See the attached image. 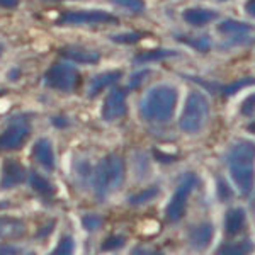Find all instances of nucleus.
<instances>
[{
	"mask_svg": "<svg viewBox=\"0 0 255 255\" xmlns=\"http://www.w3.org/2000/svg\"><path fill=\"white\" fill-rule=\"evenodd\" d=\"M247 131H249V133H252V134H255V121L250 123V125L247 126Z\"/></svg>",
	"mask_w": 255,
	"mask_h": 255,
	"instance_id": "58836bf2",
	"label": "nucleus"
},
{
	"mask_svg": "<svg viewBox=\"0 0 255 255\" xmlns=\"http://www.w3.org/2000/svg\"><path fill=\"white\" fill-rule=\"evenodd\" d=\"M27 179V172L22 163L14 158H7L2 165V177H0V187L12 189L24 184Z\"/></svg>",
	"mask_w": 255,
	"mask_h": 255,
	"instance_id": "9b49d317",
	"label": "nucleus"
},
{
	"mask_svg": "<svg viewBox=\"0 0 255 255\" xmlns=\"http://www.w3.org/2000/svg\"><path fill=\"white\" fill-rule=\"evenodd\" d=\"M254 31V27L247 22H240L235 19H226L223 22L218 24V32L228 38L226 44L228 46H237V44L247 41V36Z\"/></svg>",
	"mask_w": 255,
	"mask_h": 255,
	"instance_id": "9d476101",
	"label": "nucleus"
},
{
	"mask_svg": "<svg viewBox=\"0 0 255 255\" xmlns=\"http://www.w3.org/2000/svg\"><path fill=\"white\" fill-rule=\"evenodd\" d=\"M49 2H61V0H49Z\"/></svg>",
	"mask_w": 255,
	"mask_h": 255,
	"instance_id": "79ce46f5",
	"label": "nucleus"
},
{
	"mask_svg": "<svg viewBox=\"0 0 255 255\" xmlns=\"http://www.w3.org/2000/svg\"><path fill=\"white\" fill-rule=\"evenodd\" d=\"M0 254L14 255V254H20V250L17 249V247H0Z\"/></svg>",
	"mask_w": 255,
	"mask_h": 255,
	"instance_id": "4c0bfd02",
	"label": "nucleus"
},
{
	"mask_svg": "<svg viewBox=\"0 0 255 255\" xmlns=\"http://www.w3.org/2000/svg\"><path fill=\"white\" fill-rule=\"evenodd\" d=\"M123 73L119 72V70H111V72H104V73H99V75L94 77L92 80H90V85H89V92L87 96L90 99L97 97L99 94L102 92L104 89L108 87H113V85H116L119 80H121Z\"/></svg>",
	"mask_w": 255,
	"mask_h": 255,
	"instance_id": "2eb2a0df",
	"label": "nucleus"
},
{
	"mask_svg": "<svg viewBox=\"0 0 255 255\" xmlns=\"http://www.w3.org/2000/svg\"><path fill=\"white\" fill-rule=\"evenodd\" d=\"M213 237H215V226L209 221H201L189 228V245L197 252L206 250L211 245Z\"/></svg>",
	"mask_w": 255,
	"mask_h": 255,
	"instance_id": "ddd939ff",
	"label": "nucleus"
},
{
	"mask_svg": "<svg viewBox=\"0 0 255 255\" xmlns=\"http://www.w3.org/2000/svg\"><path fill=\"white\" fill-rule=\"evenodd\" d=\"M19 5V0H0V7L3 9H15Z\"/></svg>",
	"mask_w": 255,
	"mask_h": 255,
	"instance_id": "c9c22d12",
	"label": "nucleus"
},
{
	"mask_svg": "<svg viewBox=\"0 0 255 255\" xmlns=\"http://www.w3.org/2000/svg\"><path fill=\"white\" fill-rule=\"evenodd\" d=\"M148 77V70H141V72H136L133 77H131L129 84H128V89H134V87H139L143 80Z\"/></svg>",
	"mask_w": 255,
	"mask_h": 255,
	"instance_id": "7c9ffc66",
	"label": "nucleus"
},
{
	"mask_svg": "<svg viewBox=\"0 0 255 255\" xmlns=\"http://www.w3.org/2000/svg\"><path fill=\"white\" fill-rule=\"evenodd\" d=\"M17 121L10 123L9 126L0 133V151H15L24 146L31 134V125L27 121Z\"/></svg>",
	"mask_w": 255,
	"mask_h": 255,
	"instance_id": "1a4fd4ad",
	"label": "nucleus"
},
{
	"mask_svg": "<svg viewBox=\"0 0 255 255\" xmlns=\"http://www.w3.org/2000/svg\"><path fill=\"white\" fill-rule=\"evenodd\" d=\"M175 39L182 41V43H186L187 46L194 48L196 51L199 53H208L209 49L213 48V41L209 38L208 34H201L197 36V38H187V36H175Z\"/></svg>",
	"mask_w": 255,
	"mask_h": 255,
	"instance_id": "4be33fe9",
	"label": "nucleus"
},
{
	"mask_svg": "<svg viewBox=\"0 0 255 255\" xmlns=\"http://www.w3.org/2000/svg\"><path fill=\"white\" fill-rule=\"evenodd\" d=\"M143 32H138V31H129V32H125V34H116V36H113V39L114 43H118V44H134V43H138L139 39H143Z\"/></svg>",
	"mask_w": 255,
	"mask_h": 255,
	"instance_id": "cd10ccee",
	"label": "nucleus"
},
{
	"mask_svg": "<svg viewBox=\"0 0 255 255\" xmlns=\"http://www.w3.org/2000/svg\"><path fill=\"white\" fill-rule=\"evenodd\" d=\"M55 225H56V221H55V220H51V221L48 223V226H44V228H41V230H39L38 237H46V235H49V233H51V230L55 228Z\"/></svg>",
	"mask_w": 255,
	"mask_h": 255,
	"instance_id": "f704fd0d",
	"label": "nucleus"
},
{
	"mask_svg": "<svg viewBox=\"0 0 255 255\" xmlns=\"http://www.w3.org/2000/svg\"><path fill=\"white\" fill-rule=\"evenodd\" d=\"M119 19L106 10H70L56 20L60 26H84V24H118Z\"/></svg>",
	"mask_w": 255,
	"mask_h": 255,
	"instance_id": "0eeeda50",
	"label": "nucleus"
},
{
	"mask_svg": "<svg viewBox=\"0 0 255 255\" xmlns=\"http://www.w3.org/2000/svg\"><path fill=\"white\" fill-rule=\"evenodd\" d=\"M109 2L134 14H141L145 10V0H109Z\"/></svg>",
	"mask_w": 255,
	"mask_h": 255,
	"instance_id": "bb28decb",
	"label": "nucleus"
},
{
	"mask_svg": "<svg viewBox=\"0 0 255 255\" xmlns=\"http://www.w3.org/2000/svg\"><path fill=\"white\" fill-rule=\"evenodd\" d=\"M218 17H220V14H218L216 10L203 9V7H191V9H186L182 12V19L192 27L208 26L209 22L216 20Z\"/></svg>",
	"mask_w": 255,
	"mask_h": 255,
	"instance_id": "4468645a",
	"label": "nucleus"
},
{
	"mask_svg": "<svg viewBox=\"0 0 255 255\" xmlns=\"http://www.w3.org/2000/svg\"><path fill=\"white\" fill-rule=\"evenodd\" d=\"M0 53H2V46H0Z\"/></svg>",
	"mask_w": 255,
	"mask_h": 255,
	"instance_id": "c03bdc74",
	"label": "nucleus"
},
{
	"mask_svg": "<svg viewBox=\"0 0 255 255\" xmlns=\"http://www.w3.org/2000/svg\"><path fill=\"white\" fill-rule=\"evenodd\" d=\"M153 157L157 158L158 162H163V163H170V162H174V160L177 158L175 155H172V157H168V155H165V153L162 155V151H158L157 148L153 150Z\"/></svg>",
	"mask_w": 255,
	"mask_h": 255,
	"instance_id": "473e14b6",
	"label": "nucleus"
},
{
	"mask_svg": "<svg viewBox=\"0 0 255 255\" xmlns=\"http://www.w3.org/2000/svg\"><path fill=\"white\" fill-rule=\"evenodd\" d=\"M179 53L175 49H165V48H157V49H150V51H143L138 53L133 58L134 65H145V63H153V61L160 60H167V58H174Z\"/></svg>",
	"mask_w": 255,
	"mask_h": 255,
	"instance_id": "6ab92c4d",
	"label": "nucleus"
},
{
	"mask_svg": "<svg viewBox=\"0 0 255 255\" xmlns=\"http://www.w3.org/2000/svg\"><path fill=\"white\" fill-rule=\"evenodd\" d=\"M125 175L126 165L119 155H108L102 158L92 175V186L97 199L104 201L106 197L114 194L125 184Z\"/></svg>",
	"mask_w": 255,
	"mask_h": 255,
	"instance_id": "7ed1b4c3",
	"label": "nucleus"
},
{
	"mask_svg": "<svg viewBox=\"0 0 255 255\" xmlns=\"http://www.w3.org/2000/svg\"><path fill=\"white\" fill-rule=\"evenodd\" d=\"M255 113V94L250 97L245 99V102L242 104V114L244 116H250V114Z\"/></svg>",
	"mask_w": 255,
	"mask_h": 255,
	"instance_id": "2f4dec72",
	"label": "nucleus"
},
{
	"mask_svg": "<svg viewBox=\"0 0 255 255\" xmlns=\"http://www.w3.org/2000/svg\"><path fill=\"white\" fill-rule=\"evenodd\" d=\"M24 233H26V225H24L22 220L9 216L0 218V238L14 240V238H20Z\"/></svg>",
	"mask_w": 255,
	"mask_h": 255,
	"instance_id": "a211bd4d",
	"label": "nucleus"
},
{
	"mask_svg": "<svg viewBox=\"0 0 255 255\" xmlns=\"http://www.w3.org/2000/svg\"><path fill=\"white\" fill-rule=\"evenodd\" d=\"M209 118V101L199 90H191L187 94L184 111L179 119V128L186 134H197L204 129Z\"/></svg>",
	"mask_w": 255,
	"mask_h": 255,
	"instance_id": "20e7f679",
	"label": "nucleus"
},
{
	"mask_svg": "<svg viewBox=\"0 0 255 255\" xmlns=\"http://www.w3.org/2000/svg\"><path fill=\"white\" fill-rule=\"evenodd\" d=\"M82 82L79 70L68 63H55L44 73V84L60 92H75Z\"/></svg>",
	"mask_w": 255,
	"mask_h": 255,
	"instance_id": "423d86ee",
	"label": "nucleus"
},
{
	"mask_svg": "<svg viewBox=\"0 0 255 255\" xmlns=\"http://www.w3.org/2000/svg\"><path fill=\"white\" fill-rule=\"evenodd\" d=\"M73 249H75V242H73V238L65 235V237L60 238L56 249L53 250V255H68V254L73 252Z\"/></svg>",
	"mask_w": 255,
	"mask_h": 255,
	"instance_id": "c85d7f7f",
	"label": "nucleus"
},
{
	"mask_svg": "<svg viewBox=\"0 0 255 255\" xmlns=\"http://www.w3.org/2000/svg\"><path fill=\"white\" fill-rule=\"evenodd\" d=\"M220 2H228V0H220Z\"/></svg>",
	"mask_w": 255,
	"mask_h": 255,
	"instance_id": "37998d69",
	"label": "nucleus"
},
{
	"mask_svg": "<svg viewBox=\"0 0 255 255\" xmlns=\"http://www.w3.org/2000/svg\"><path fill=\"white\" fill-rule=\"evenodd\" d=\"M51 123H53V126H56V128H67L68 125H70V121L65 116H55L51 119Z\"/></svg>",
	"mask_w": 255,
	"mask_h": 255,
	"instance_id": "72a5a7b5",
	"label": "nucleus"
},
{
	"mask_svg": "<svg viewBox=\"0 0 255 255\" xmlns=\"http://www.w3.org/2000/svg\"><path fill=\"white\" fill-rule=\"evenodd\" d=\"M128 87H114L111 89L109 96L104 99L101 109V116L106 123H114L125 118L128 113Z\"/></svg>",
	"mask_w": 255,
	"mask_h": 255,
	"instance_id": "6e6552de",
	"label": "nucleus"
},
{
	"mask_svg": "<svg viewBox=\"0 0 255 255\" xmlns=\"http://www.w3.org/2000/svg\"><path fill=\"white\" fill-rule=\"evenodd\" d=\"M197 182H199V177H197L194 172H187V174L182 175L179 186L175 187L174 194H172L170 201L167 204V220L175 223V221H180L184 218L187 211V201L191 197L192 191L196 189Z\"/></svg>",
	"mask_w": 255,
	"mask_h": 255,
	"instance_id": "39448f33",
	"label": "nucleus"
},
{
	"mask_svg": "<svg viewBox=\"0 0 255 255\" xmlns=\"http://www.w3.org/2000/svg\"><path fill=\"white\" fill-rule=\"evenodd\" d=\"M245 12L249 15H252V17H255V0H249L245 3Z\"/></svg>",
	"mask_w": 255,
	"mask_h": 255,
	"instance_id": "e433bc0d",
	"label": "nucleus"
},
{
	"mask_svg": "<svg viewBox=\"0 0 255 255\" xmlns=\"http://www.w3.org/2000/svg\"><path fill=\"white\" fill-rule=\"evenodd\" d=\"M29 184H31V187L41 196H55V192H56L55 186L49 182L46 177L38 174L36 170L29 172Z\"/></svg>",
	"mask_w": 255,
	"mask_h": 255,
	"instance_id": "aec40b11",
	"label": "nucleus"
},
{
	"mask_svg": "<svg viewBox=\"0 0 255 255\" xmlns=\"http://www.w3.org/2000/svg\"><path fill=\"white\" fill-rule=\"evenodd\" d=\"M5 206H9V203H0V209H3Z\"/></svg>",
	"mask_w": 255,
	"mask_h": 255,
	"instance_id": "ea45409f",
	"label": "nucleus"
},
{
	"mask_svg": "<svg viewBox=\"0 0 255 255\" xmlns=\"http://www.w3.org/2000/svg\"><path fill=\"white\" fill-rule=\"evenodd\" d=\"M102 216L99 215H84L82 216V226H84L87 232H96V230H99L102 226Z\"/></svg>",
	"mask_w": 255,
	"mask_h": 255,
	"instance_id": "c756f323",
	"label": "nucleus"
},
{
	"mask_svg": "<svg viewBox=\"0 0 255 255\" xmlns=\"http://www.w3.org/2000/svg\"><path fill=\"white\" fill-rule=\"evenodd\" d=\"M254 250V244L249 238H244L240 242H233V244H225L216 250L218 254H225V255H244L250 254Z\"/></svg>",
	"mask_w": 255,
	"mask_h": 255,
	"instance_id": "412c9836",
	"label": "nucleus"
},
{
	"mask_svg": "<svg viewBox=\"0 0 255 255\" xmlns=\"http://www.w3.org/2000/svg\"><path fill=\"white\" fill-rule=\"evenodd\" d=\"M158 194H160V189L157 186H151V187H146V189H143V191L136 192V194H133L128 199V203H129L131 206H143V204H148L150 201H153Z\"/></svg>",
	"mask_w": 255,
	"mask_h": 255,
	"instance_id": "5701e85b",
	"label": "nucleus"
},
{
	"mask_svg": "<svg viewBox=\"0 0 255 255\" xmlns=\"http://www.w3.org/2000/svg\"><path fill=\"white\" fill-rule=\"evenodd\" d=\"M177 101H179V90L174 85H155L143 96L139 114L148 125H165L174 118Z\"/></svg>",
	"mask_w": 255,
	"mask_h": 255,
	"instance_id": "f03ea898",
	"label": "nucleus"
},
{
	"mask_svg": "<svg viewBox=\"0 0 255 255\" xmlns=\"http://www.w3.org/2000/svg\"><path fill=\"white\" fill-rule=\"evenodd\" d=\"M247 225V213L244 208H232L225 215V233L226 237L235 238L238 233L244 232Z\"/></svg>",
	"mask_w": 255,
	"mask_h": 255,
	"instance_id": "f3484780",
	"label": "nucleus"
},
{
	"mask_svg": "<svg viewBox=\"0 0 255 255\" xmlns=\"http://www.w3.org/2000/svg\"><path fill=\"white\" fill-rule=\"evenodd\" d=\"M225 158L237 191L242 196H249L255 187V143L242 139L230 148Z\"/></svg>",
	"mask_w": 255,
	"mask_h": 255,
	"instance_id": "f257e3e1",
	"label": "nucleus"
},
{
	"mask_svg": "<svg viewBox=\"0 0 255 255\" xmlns=\"http://www.w3.org/2000/svg\"><path fill=\"white\" fill-rule=\"evenodd\" d=\"M32 157H34V160L41 167L46 168L48 172L55 170V153H53V146L49 143V139L41 138L34 143V146H32Z\"/></svg>",
	"mask_w": 255,
	"mask_h": 255,
	"instance_id": "dca6fc26",
	"label": "nucleus"
},
{
	"mask_svg": "<svg viewBox=\"0 0 255 255\" xmlns=\"http://www.w3.org/2000/svg\"><path fill=\"white\" fill-rule=\"evenodd\" d=\"M58 55L68 61L84 65H96L101 61V53L96 51V49L80 46V44H67V46L58 49Z\"/></svg>",
	"mask_w": 255,
	"mask_h": 255,
	"instance_id": "f8f14e48",
	"label": "nucleus"
},
{
	"mask_svg": "<svg viewBox=\"0 0 255 255\" xmlns=\"http://www.w3.org/2000/svg\"><path fill=\"white\" fill-rule=\"evenodd\" d=\"M216 196L221 203H228V201L233 199V189L228 184V180L221 175L216 179Z\"/></svg>",
	"mask_w": 255,
	"mask_h": 255,
	"instance_id": "393cba45",
	"label": "nucleus"
},
{
	"mask_svg": "<svg viewBox=\"0 0 255 255\" xmlns=\"http://www.w3.org/2000/svg\"><path fill=\"white\" fill-rule=\"evenodd\" d=\"M250 85H255V77H245V79L232 82V84L221 85V87H220V94L223 97L235 96V94L240 92L242 89H247V87H250Z\"/></svg>",
	"mask_w": 255,
	"mask_h": 255,
	"instance_id": "b1692460",
	"label": "nucleus"
},
{
	"mask_svg": "<svg viewBox=\"0 0 255 255\" xmlns=\"http://www.w3.org/2000/svg\"><path fill=\"white\" fill-rule=\"evenodd\" d=\"M2 96H5V90H0V97Z\"/></svg>",
	"mask_w": 255,
	"mask_h": 255,
	"instance_id": "a19ab883",
	"label": "nucleus"
},
{
	"mask_svg": "<svg viewBox=\"0 0 255 255\" xmlns=\"http://www.w3.org/2000/svg\"><path fill=\"white\" fill-rule=\"evenodd\" d=\"M126 245V237L125 235H111L102 242L101 250L102 252H114V250H119Z\"/></svg>",
	"mask_w": 255,
	"mask_h": 255,
	"instance_id": "a878e982",
	"label": "nucleus"
}]
</instances>
